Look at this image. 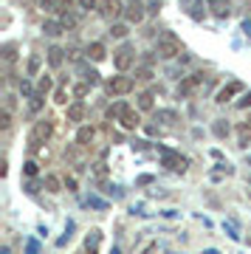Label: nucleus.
Segmentation results:
<instances>
[{
	"mask_svg": "<svg viewBox=\"0 0 251 254\" xmlns=\"http://www.w3.org/2000/svg\"><path fill=\"white\" fill-rule=\"evenodd\" d=\"M155 51H158V57H164V60H172V57H181L184 46H181V40L172 34V31H161V34H158Z\"/></svg>",
	"mask_w": 251,
	"mask_h": 254,
	"instance_id": "f257e3e1",
	"label": "nucleus"
},
{
	"mask_svg": "<svg viewBox=\"0 0 251 254\" xmlns=\"http://www.w3.org/2000/svg\"><path fill=\"white\" fill-rule=\"evenodd\" d=\"M54 136V125L48 122V119H43V122H37L34 130H31V136H28V147H40L45 144L48 138Z\"/></svg>",
	"mask_w": 251,
	"mask_h": 254,
	"instance_id": "f03ea898",
	"label": "nucleus"
},
{
	"mask_svg": "<svg viewBox=\"0 0 251 254\" xmlns=\"http://www.w3.org/2000/svg\"><path fill=\"white\" fill-rule=\"evenodd\" d=\"M200 85H206V73H203V71L189 73V76H184V82L178 85V96H192Z\"/></svg>",
	"mask_w": 251,
	"mask_h": 254,
	"instance_id": "7ed1b4c3",
	"label": "nucleus"
},
{
	"mask_svg": "<svg viewBox=\"0 0 251 254\" xmlns=\"http://www.w3.org/2000/svg\"><path fill=\"white\" fill-rule=\"evenodd\" d=\"M161 164L167 170H172V173H187V167H189L187 158L178 153H172V150H161Z\"/></svg>",
	"mask_w": 251,
	"mask_h": 254,
	"instance_id": "20e7f679",
	"label": "nucleus"
},
{
	"mask_svg": "<svg viewBox=\"0 0 251 254\" xmlns=\"http://www.w3.org/2000/svg\"><path fill=\"white\" fill-rule=\"evenodd\" d=\"M99 14L108 20H116L119 14H125V6H122V0H99Z\"/></svg>",
	"mask_w": 251,
	"mask_h": 254,
	"instance_id": "39448f33",
	"label": "nucleus"
},
{
	"mask_svg": "<svg viewBox=\"0 0 251 254\" xmlns=\"http://www.w3.org/2000/svg\"><path fill=\"white\" fill-rule=\"evenodd\" d=\"M108 91H110V96H125V93L133 91V79L130 76H113L108 82Z\"/></svg>",
	"mask_w": 251,
	"mask_h": 254,
	"instance_id": "423d86ee",
	"label": "nucleus"
},
{
	"mask_svg": "<svg viewBox=\"0 0 251 254\" xmlns=\"http://www.w3.org/2000/svg\"><path fill=\"white\" fill-rule=\"evenodd\" d=\"M144 14H147V6H144L141 0H130V3L125 6V17H127V23H141Z\"/></svg>",
	"mask_w": 251,
	"mask_h": 254,
	"instance_id": "0eeeda50",
	"label": "nucleus"
},
{
	"mask_svg": "<svg viewBox=\"0 0 251 254\" xmlns=\"http://www.w3.org/2000/svg\"><path fill=\"white\" fill-rule=\"evenodd\" d=\"M237 93H243V85H240L237 79H234V82H229V85H223V88L217 91L215 102H217V105H226V102H232L234 96H237Z\"/></svg>",
	"mask_w": 251,
	"mask_h": 254,
	"instance_id": "6e6552de",
	"label": "nucleus"
},
{
	"mask_svg": "<svg viewBox=\"0 0 251 254\" xmlns=\"http://www.w3.org/2000/svg\"><path fill=\"white\" fill-rule=\"evenodd\" d=\"M133 60H135V54H133V48L130 46H122L116 54H113V65H116L119 71H127V68L133 65Z\"/></svg>",
	"mask_w": 251,
	"mask_h": 254,
	"instance_id": "1a4fd4ad",
	"label": "nucleus"
},
{
	"mask_svg": "<svg viewBox=\"0 0 251 254\" xmlns=\"http://www.w3.org/2000/svg\"><path fill=\"white\" fill-rule=\"evenodd\" d=\"M119 122H122V127H125V130H135V127L141 125V116H138L133 108H127L125 113L119 116Z\"/></svg>",
	"mask_w": 251,
	"mask_h": 254,
	"instance_id": "9d476101",
	"label": "nucleus"
},
{
	"mask_svg": "<svg viewBox=\"0 0 251 254\" xmlns=\"http://www.w3.org/2000/svg\"><path fill=\"white\" fill-rule=\"evenodd\" d=\"M99 243H102V232H99V229H93V232L85 237V252H88V254H96V252H99Z\"/></svg>",
	"mask_w": 251,
	"mask_h": 254,
	"instance_id": "9b49d317",
	"label": "nucleus"
},
{
	"mask_svg": "<svg viewBox=\"0 0 251 254\" xmlns=\"http://www.w3.org/2000/svg\"><path fill=\"white\" fill-rule=\"evenodd\" d=\"M209 9H212V14L220 17V20L232 14V9H229V3H226V0H212V3H209Z\"/></svg>",
	"mask_w": 251,
	"mask_h": 254,
	"instance_id": "f8f14e48",
	"label": "nucleus"
},
{
	"mask_svg": "<svg viewBox=\"0 0 251 254\" xmlns=\"http://www.w3.org/2000/svg\"><path fill=\"white\" fill-rule=\"evenodd\" d=\"M93 136H96V130H93V127H79V133H76V144L88 147L90 141H93Z\"/></svg>",
	"mask_w": 251,
	"mask_h": 254,
	"instance_id": "ddd939ff",
	"label": "nucleus"
},
{
	"mask_svg": "<svg viewBox=\"0 0 251 254\" xmlns=\"http://www.w3.org/2000/svg\"><path fill=\"white\" fill-rule=\"evenodd\" d=\"M43 31H45L48 37H60V34L65 31V26L60 23V20H45V23H43Z\"/></svg>",
	"mask_w": 251,
	"mask_h": 254,
	"instance_id": "4468645a",
	"label": "nucleus"
},
{
	"mask_svg": "<svg viewBox=\"0 0 251 254\" xmlns=\"http://www.w3.org/2000/svg\"><path fill=\"white\" fill-rule=\"evenodd\" d=\"M65 51L60 46H51L48 48V65H51V68H60V65H63V60H65Z\"/></svg>",
	"mask_w": 251,
	"mask_h": 254,
	"instance_id": "2eb2a0df",
	"label": "nucleus"
},
{
	"mask_svg": "<svg viewBox=\"0 0 251 254\" xmlns=\"http://www.w3.org/2000/svg\"><path fill=\"white\" fill-rule=\"evenodd\" d=\"M88 57L93 60V63H102V60L108 57V51H105L102 43H90V46H88Z\"/></svg>",
	"mask_w": 251,
	"mask_h": 254,
	"instance_id": "dca6fc26",
	"label": "nucleus"
},
{
	"mask_svg": "<svg viewBox=\"0 0 251 254\" xmlns=\"http://www.w3.org/2000/svg\"><path fill=\"white\" fill-rule=\"evenodd\" d=\"M82 119H85V105L82 102L68 105V122H82Z\"/></svg>",
	"mask_w": 251,
	"mask_h": 254,
	"instance_id": "f3484780",
	"label": "nucleus"
},
{
	"mask_svg": "<svg viewBox=\"0 0 251 254\" xmlns=\"http://www.w3.org/2000/svg\"><path fill=\"white\" fill-rule=\"evenodd\" d=\"M206 6H209V3H203V0H197L195 6L189 9V17H192V20H203V17H206Z\"/></svg>",
	"mask_w": 251,
	"mask_h": 254,
	"instance_id": "a211bd4d",
	"label": "nucleus"
},
{
	"mask_svg": "<svg viewBox=\"0 0 251 254\" xmlns=\"http://www.w3.org/2000/svg\"><path fill=\"white\" fill-rule=\"evenodd\" d=\"M249 141H251V127L243 125L240 130H237V144H240V147H249Z\"/></svg>",
	"mask_w": 251,
	"mask_h": 254,
	"instance_id": "6ab92c4d",
	"label": "nucleus"
},
{
	"mask_svg": "<svg viewBox=\"0 0 251 254\" xmlns=\"http://www.w3.org/2000/svg\"><path fill=\"white\" fill-rule=\"evenodd\" d=\"M45 190H48V192H60V190H63L60 178H57V175H45Z\"/></svg>",
	"mask_w": 251,
	"mask_h": 254,
	"instance_id": "aec40b11",
	"label": "nucleus"
},
{
	"mask_svg": "<svg viewBox=\"0 0 251 254\" xmlns=\"http://www.w3.org/2000/svg\"><path fill=\"white\" fill-rule=\"evenodd\" d=\"M51 88H54L51 76H45V73H43V76H40V85H37V93H43V96H45V93L51 91Z\"/></svg>",
	"mask_w": 251,
	"mask_h": 254,
	"instance_id": "412c9836",
	"label": "nucleus"
},
{
	"mask_svg": "<svg viewBox=\"0 0 251 254\" xmlns=\"http://www.w3.org/2000/svg\"><path fill=\"white\" fill-rule=\"evenodd\" d=\"M155 119H158V122H167V125H172V122H178V116H175V110H158V113H155Z\"/></svg>",
	"mask_w": 251,
	"mask_h": 254,
	"instance_id": "4be33fe9",
	"label": "nucleus"
},
{
	"mask_svg": "<svg viewBox=\"0 0 251 254\" xmlns=\"http://www.w3.org/2000/svg\"><path fill=\"white\" fill-rule=\"evenodd\" d=\"M3 60H6V63H14V60H17V46H11V43H9V46H3Z\"/></svg>",
	"mask_w": 251,
	"mask_h": 254,
	"instance_id": "5701e85b",
	"label": "nucleus"
},
{
	"mask_svg": "<svg viewBox=\"0 0 251 254\" xmlns=\"http://www.w3.org/2000/svg\"><path fill=\"white\" fill-rule=\"evenodd\" d=\"M60 23H63L65 28H73V26H76V14H71V9H65L63 17H60Z\"/></svg>",
	"mask_w": 251,
	"mask_h": 254,
	"instance_id": "b1692460",
	"label": "nucleus"
},
{
	"mask_svg": "<svg viewBox=\"0 0 251 254\" xmlns=\"http://www.w3.org/2000/svg\"><path fill=\"white\" fill-rule=\"evenodd\" d=\"M43 105H45L43 93H37V96H31V105H28V110H31V113H40V110H43Z\"/></svg>",
	"mask_w": 251,
	"mask_h": 254,
	"instance_id": "393cba45",
	"label": "nucleus"
},
{
	"mask_svg": "<svg viewBox=\"0 0 251 254\" xmlns=\"http://www.w3.org/2000/svg\"><path fill=\"white\" fill-rule=\"evenodd\" d=\"M125 110H127V105H125V102H116V105H113V108L108 110V119H119L122 113H125Z\"/></svg>",
	"mask_w": 251,
	"mask_h": 254,
	"instance_id": "a878e982",
	"label": "nucleus"
},
{
	"mask_svg": "<svg viewBox=\"0 0 251 254\" xmlns=\"http://www.w3.org/2000/svg\"><path fill=\"white\" fill-rule=\"evenodd\" d=\"M138 108L141 110H153V93H141V96H138Z\"/></svg>",
	"mask_w": 251,
	"mask_h": 254,
	"instance_id": "bb28decb",
	"label": "nucleus"
},
{
	"mask_svg": "<svg viewBox=\"0 0 251 254\" xmlns=\"http://www.w3.org/2000/svg\"><path fill=\"white\" fill-rule=\"evenodd\" d=\"M85 203H88V206H93V209H102V212H105V209H108V200L96 198V195H90V198L85 200Z\"/></svg>",
	"mask_w": 251,
	"mask_h": 254,
	"instance_id": "cd10ccee",
	"label": "nucleus"
},
{
	"mask_svg": "<svg viewBox=\"0 0 251 254\" xmlns=\"http://www.w3.org/2000/svg\"><path fill=\"white\" fill-rule=\"evenodd\" d=\"M20 93H23V96H28V99H31V96H37L34 88H31V82H28V79H20Z\"/></svg>",
	"mask_w": 251,
	"mask_h": 254,
	"instance_id": "c85d7f7f",
	"label": "nucleus"
},
{
	"mask_svg": "<svg viewBox=\"0 0 251 254\" xmlns=\"http://www.w3.org/2000/svg\"><path fill=\"white\" fill-rule=\"evenodd\" d=\"M37 3H40V9H43V11H57V9H60V3H57V0H37Z\"/></svg>",
	"mask_w": 251,
	"mask_h": 254,
	"instance_id": "c756f323",
	"label": "nucleus"
},
{
	"mask_svg": "<svg viewBox=\"0 0 251 254\" xmlns=\"http://www.w3.org/2000/svg\"><path fill=\"white\" fill-rule=\"evenodd\" d=\"M90 88H93L90 82H85V85H76V88H73V96H76V99H82V96H88Z\"/></svg>",
	"mask_w": 251,
	"mask_h": 254,
	"instance_id": "7c9ffc66",
	"label": "nucleus"
},
{
	"mask_svg": "<svg viewBox=\"0 0 251 254\" xmlns=\"http://www.w3.org/2000/svg\"><path fill=\"white\" fill-rule=\"evenodd\" d=\"M110 34L122 40V37H127V26H122V23H113V26H110Z\"/></svg>",
	"mask_w": 251,
	"mask_h": 254,
	"instance_id": "2f4dec72",
	"label": "nucleus"
},
{
	"mask_svg": "<svg viewBox=\"0 0 251 254\" xmlns=\"http://www.w3.org/2000/svg\"><path fill=\"white\" fill-rule=\"evenodd\" d=\"M9 127H11V113L3 108V113H0V130H9Z\"/></svg>",
	"mask_w": 251,
	"mask_h": 254,
	"instance_id": "473e14b6",
	"label": "nucleus"
},
{
	"mask_svg": "<svg viewBox=\"0 0 251 254\" xmlns=\"http://www.w3.org/2000/svg\"><path fill=\"white\" fill-rule=\"evenodd\" d=\"M215 136H220V138L229 136V125H226L223 119H220V122H215Z\"/></svg>",
	"mask_w": 251,
	"mask_h": 254,
	"instance_id": "72a5a7b5",
	"label": "nucleus"
},
{
	"mask_svg": "<svg viewBox=\"0 0 251 254\" xmlns=\"http://www.w3.org/2000/svg\"><path fill=\"white\" fill-rule=\"evenodd\" d=\"M37 73H40V60L31 57V60H28V76H37Z\"/></svg>",
	"mask_w": 251,
	"mask_h": 254,
	"instance_id": "f704fd0d",
	"label": "nucleus"
},
{
	"mask_svg": "<svg viewBox=\"0 0 251 254\" xmlns=\"http://www.w3.org/2000/svg\"><path fill=\"white\" fill-rule=\"evenodd\" d=\"M135 79H153V68H138V71H135Z\"/></svg>",
	"mask_w": 251,
	"mask_h": 254,
	"instance_id": "c9c22d12",
	"label": "nucleus"
},
{
	"mask_svg": "<svg viewBox=\"0 0 251 254\" xmlns=\"http://www.w3.org/2000/svg\"><path fill=\"white\" fill-rule=\"evenodd\" d=\"M23 173H26L28 178H34V175H37V161H26V164H23Z\"/></svg>",
	"mask_w": 251,
	"mask_h": 254,
	"instance_id": "e433bc0d",
	"label": "nucleus"
},
{
	"mask_svg": "<svg viewBox=\"0 0 251 254\" xmlns=\"http://www.w3.org/2000/svg\"><path fill=\"white\" fill-rule=\"evenodd\" d=\"M54 102H57V105H65V102H68V91H65V88H57Z\"/></svg>",
	"mask_w": 251,
	"mask_h": 254,
	"instance_id": "4c0bfd02",
	"label": "nucleus"
},
{
	"mask_svg": "<svg viewBox=\"0 0 251 254\" xmlns=\"http://www.w3.org/2000/svg\"><path fill=\"white\" fill-rule=\"evenodd\" d=\"M26 254H40V243H37L34 237H31V240H26Z\"/></svg>",
	"mask_w": 251,
	"mask_h": 254,
	"instance_id": "58836bf2",
	"label": "nucleus"
},
{
	"mask_svg": "<svg viewBox=\"0 0 251 254\" xmlns=\"http://www.w3.org/2000/svg\"><path fill=\"white\" fill-rule=\"evenodd\" d=\"M147 11L150 14H158L161 11V0H147Z\"/></svg>",
	"mask_w": 251,
	"mask_h": 254,
	"instance_id": "ea45409f",
	"label": "nucleus"
},
{
	"mask_svg": "<svg viewBox=\"0 0 251 254\" xmlns=\"http://www.w3.org/2000/svg\"><path fill=\"white\" fill-rule=\"evenodd\" d=\"M237 108H240V110H246V108H251V91H249V93H246V96H243V99H240V102H237Z\"/></svg>",
	"mask_w": 251,
	"mask_h": 254,
	"instance_id": "a19ab883",
	"label": "nucleus"
},
{
	"mask_svg": "<svg viewBox=\"0 0 251 254\" xmlns=\"http://www.w3.org/2000/svg\"><path fill=\"white\" fill-rule=\"evenodd\" d=\"M85 82H90V85H99V73H96V71H85Z\"/></svg>",
	"mask_w": 251,
	"mask_h": 254,
	"instance_id": "79ce46f5",
	"label": "nucleus"
},
{
	"mask_svg": "<svg viewBox=\"0 0 251 254\" xmlns=\"http://www.w3.org/2000/svg\"><path fill=\"white\" fill-rule=\"evenodd\" d=\"M79 6H82V9H96L99 0H79Z\"/></svg>",
	"mask_w": 251,
	"mask_h": 254,
	"instance_id": "37998d69",
	"label": "nucleus"
},
{
	"mask_svg": "<svg viewBox=\"0 0 251 254\" xmlns=\"http://www.w3.org/2000/svg\"><path fill=\"white\" fill-rule=\"evenodd\" d=\"M243 34H246V37L251 40V17H246V20H243Z\"/></svg>",
	"mask_w": 251,
	"mask_h": 254,
	"instance_id": "c03bdc74",
	"label": "nucleus"
},
{
	"mask_svg": "<svg viewBox=\"0 0 251 254\" xmlns=\"http://www.w3.org/2000/svg\"><path fill=\"white\" fill-rule=\"evenodd\" d=\"M93 173H96V178H105V175H108V167H105V164H96Z\"/></svg>",
	"mask_w": 251,
	"mask_h": 254,
	"instance_id": "a18cd8bd",
	"label": "nucleus"
},
{
	"mask_svg": "<svg viewBox=\"0 0 251 254\" xmlns=\"http://www.w3.org/2000/svg\"><path fill=\"white\" fill-rule=\"evenodd\" d=\"M195 3H197V0H181V6H184V9H192V6H195Z\"/></svg>",
	"mask_w": 251,
	"mask_h": 254,
	"instance_id": "49530a36",
	"label": "nucleus"
},
{
	"mask_svg": "<svg viewBox=\"0 0 251 254\" xmlns=\"http://www.w3.org/2000/svg\"><path fill=\"white\" fill-rule=\"evenodd\" d=\"M150 252H153V243H147V246H141V252H138V254H150Z\"/></svg>",
	"mask_w": 251,
	"mask_h": 254,
	"instance_id": "de8ad7c7",
	"label": "nucleus"
},
{
	"mask_svg": "<svg viewBox=\"0 0 251 254\" xmlns=\"http://www.w3.org/2000/svg\"><path fill=\"white\" fill-rule=\"evenodd\" d=\"M60 3V9H71V0H57Z\"/></svg>",
	"mask_w": 251,
	"mask_h": 254,
	"instance_id": "09e8293b",
	"label": "nucleus"
},
{
	"mask_svg": "<svg viewBox=\"0 0 251 254\" xmlns=\"http://www.w3.org/2000/svg\"><path fill=\"white\" fill-rule=\"evenodd\" d=\"M0 254H9V246H3V249H0Z\"/></svg>",
	"mask_w": 251,
	"mask_h": 254,
	"instance_id": "8fccbe9b",
	"label": "nucleus"
},
{
	"mask_svg": "<svg viewBox=\"0 0 251 254\" xmlns=\"http://www.w3.org/2000/svg\"><path fill=\"white\" fill-rule=\"evenodd\" d=\"M110 254H122V252H119V249H110Z\"/></svg>",
	"mask_w": 251,
	"mask_h": 254,
	"instance_id": "3c124183",
	"label": "nucleus"
},
{
	"mask_svg": "<svg viewBox=\"0 0 251 254\" xmlns=\"http://www.w3.org/2000/svg\"><path fill=\"white\" fill-rule=\"evenodd\" d=\"M249 164H251V155H249Z\"/></svg>",
	"mask_w": 251,
	"mask_h": 254,
	"instance_id": "603ef678",
	"label": "nucleus"
}]
</instances>
